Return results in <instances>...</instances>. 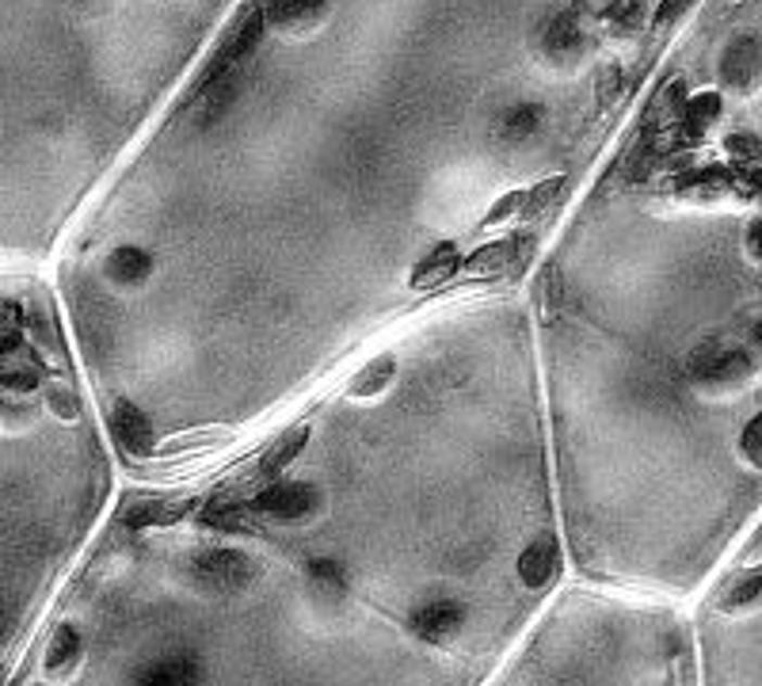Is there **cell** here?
I'll list each match as a JSON object with an SVG mask.
<instances>
[{
  "mask_svg": "<svg viewBox=\"0 0 762 686\" xmlns=\"http://www.w3.org/2000/svg\"><path fill=\"white\" fill-rule=\"evenodd\" d=\"M652 164H656V145H652V138H645L637 145V153L630 156V164H625V180L630 183L645 180L648 172H652Z\"/></svg>",
  "mask_w": 762,
  "mask_h": 686,
  "instance_id": "83f0119b",
  "label": "cell"
},
{
  "mask_svg": "<svg viewBox=\"0 0 762 686\" xmlns=\"http://www.w3.org/2000/svg\"><path fill=\"white\" fill-rule=\"evenodd\" d=\"M50 408H54L62 420H77L80 416V401H77V393H69V390H50Z\"/></svg>",
  "mask_w": 762,
  "mask_h": 686,
  "instance_id": "d6a6232c",
  "label": "cell"
},
{
  "mask_svg": "<svg viewBox=\"0 0 762 686\" xmlns=\"http://www.w3.org/2000/svg\"><path fill=\"white\" fill-rule=\"evenodd\" d=\"M724 149H728L736 161H747V164H762V138L759 134H728L724 138Z\"/></svg>",
  "mask_w": 762,
  "mask_h": 686,
  "instance_id": "484cf974",
  "label": "cell"
},
{
  "mask_svg": "<svg viewBox=\"0 0 762 686\" xmlns=\"http://www.w3.org/2000/svg\"><path fill=\"white\" fill-rule=\"evenodd\" d=\"M393 374H397V359L393 355H378V359H370L351 378V397H373V393H381L393 382Z\"/></svg>",
  "mask_w": 762,
  "mask_h": 686,
  "instance_id": "44dd1931",
  "label": "cell"
},
{
  "mask_svg": "<svg viewBox=\"0 0 762 686\" xmlns=\"http://www.w3.org/2000/svg\"><path fill=\"white\" fill-rule=\"evenodd\" d=\"M69 4H77V9H92V4H103V0H69Z\"/></svg>",
  "mask_w": 762,
  "mask_h": 686,
  "instance_id": "ab89813d",
  "label": "cell"
},
{
  "mask_svg": "<svg viewBox=\"0 0 762 686\" xmlns=\"http://www.w3.org/2000/svg\"><path fill=\"white\" fill-rule=\"evenodd\" d=\"M267 31V9H249L241 20L233 24V31L226 35V42H221V50L211 58V65H206L203 77H214V73H229V69H244V62L252 58V50L259 47V39H264Z\"/></svg>",
  "mask_w": 762,
  "mask_h": 686,
  "instance_id": "277c9868",
  "label": "cell"
},
{
  "mask_svg": "<svg viewBox=\"0 0 762 686\" xmlns=\"http://www.w3.org/2000/svg\"><path fill=\"white\" fill-rule=\"evenodd\" d=\"M107 423H111V435H115V443L123 446L126 454H134V458H145V454L153 450V428H149L145 412H141L138 405H130V401H118V405L111 408Z\"/></svg>",
  "mask_w": 762,
  "mask_h": 686,
  "instance_id": "9c48e42d",
  "label": "cell"
},
{
  "mask_svg": "<svg viewBox=\"0 0 762 686\" xmlns=\"http://www.w3.org/2000/svg\"><path fill=\"white\" fill-rule=\"evenodd\" d=\"M267 27L282 35H302L317 27L328 12V0H267Z\"/></svg>",
  "mask_w": 762,
  "mask_h": 686,
  "instance_id": "8fae6325",
  "label": "cell"
},
{
  "mask_svg": "<svg viewBox=\"0 0 762 686\" xmlns=\"http://www.w3.org/2000/svg\"><path fill=\"white\" fill-rule=\"evenodd\" d=\"M564 188V176H549V180H542L537 188H530V199H526V214H537L545 203H549L557 191Z\"/></svg>",
  "mask_w": 762,
  "mask_h": 686,
  "instance_id": "1f68e13d",
  "label": "cell"
},
{
  "mask_svg": "<svg viewBox=\"0 0 762 686\" xmlns=\"http://www.w3.org/2000/svg\"><path fill=\"white\" fill-rule=\"evenodd\" d=\"M134 686H203V668H199L195 656L187 652L161 656L134 675Z\"/></svg>",
  "mask_w": 762,
  "mask_h": 686,
  "instance_id": "30bf717a",
  "label": "cell"
},
{
  "mask_svg": "<svg viewBox=\"0 0 762 686\" xmlns=\"http://www.w3.org/2000/svg\"><path fill=\"white\" fill-rule=\"evenodd\" d=\"M537 54L549 65L568 69V65L584 62V58L592 54V39H587V31L580 27L576 16H553L549 24L537 31Z\"/></svg>",
  "mask_w": 762,
  "mask_h": 686,
  "instance_id": "3957f363",
  "label": "cell"
},
{
  "mask_svg": "<svg viewBox=\"0 0 762 686\" xmlns=\"http://www.w3.org/2000/svg\"><path fill=\"white\" fill-rule=\"evenodd\" d=\"M716 118H721V96L716 92H701V96H694V100H686V111H683V118H678L683 141L706 138V130Z\"/></svg>",
  "mask_w": 762,
  "mask_h": 686,
  "instance_id": "ac0fdd59",
  "label": "cell"
},
{
  "mask_svg": "<svg viewBox=\"0 0 762 686\" xmlns=\"http://www.w3.org/2000/svg\"><path fill=\"white\" fill-rule=\"evenodd\" d=\"M618 88H622V65H607L599 77V88H595V96H599V103H610L618 96Z\"/></svg>",
  "mask_w": 762,
  "mask_h": 686,
  "instance_id": "836d02e7",
  "label": "cell"
},
{
  "mask_svg": "<svg viewBox=\"0 0 762 686\" xmlns=\"http://www.w3.org/2000/svg\"><path fill=\"white\" fill-rule=\"evenodd\" d=\"M542 123H545L542 103H519V107L507 111L504 123H499V138H504L507 145H526V141L537 138Z\"/></svg>",
  "mask_w": 762,
  "mask_h": 686,
  "instance_id": "e0dca14e",
  "label": "cell"
},
{
  "mask_svg": "<svg viewBox=\"0 0 762 686\" xmlns=\"http://www.w3.org/2000/svg\"><path fill=\"white\" fill-rule=\"evenodd\" d=\"M747 252H751L754 259H762V218H754L751 226H747Z\"/></svg>",
  "mask_w": 762,
  "mask_h": 686,
  "instance_id": "d590c367",
  "label": "cell"
},
{
  "mask_svg": "<svg viewBox=\"0 0 762 686\" xmlns=\"http://www.w3.org/2000/svg\"><path fill=\"white\" fill-rule=\"evenodd\" d=\"M256 561L241 549H203L191 561V576L206 592H241L256 580Z\"/></svg>",
  "mask_w": 762,
  "mask_h": 686,
  "instance_id": "7a4b0ae2",
  "label": "cell"
},
{
  "mask_svg": "<svg viewBox=\"0 0 762 686\" xmlns=\"http://www.w3.org/2000/svg\"><path fill=\"white\" fill-rule=\"evenodd\" d=\"M305 443H309V428H294V431H287V435L279 439V443L271 446V450L259 458V469L256 473L259 477H275V473H282V469L290 466V461L297 458V454L305 450Z\"/></svg>",
  "mask_w": 762,
  "mask_h": 686,
  "instance_id": "ffe728a7",
  "label": "cell"
},
{
  "mask_svg": "<svg viewBox=\"0 0 762 686\" xmlns=\"http://www.w3.org/2000/svg\"><path fill=\"white\" fill-rule=\"evenodd\" d=\"M408 625H412L416 637L428 640V645H446V640L458 637L461 625H466V607L454 599L423 602V607H416L412 614H408Z\"/></svg>",
  "mask_w": 762,
  "mask_h": 686,
  "instance_id": "8992f818",
  "label": "cell"
},
{
  "mask_svg": "<svg viewBox=\"0 0 762 686\" xmlns=\"http://www.w3.org/2000/svg\"><path fill=\"white\" fill-rule=\"evenodd\" d=\"M458 267H461L458 244L443 241V244H435V249H431L428 256H423L420 264L412 267V275H408V287H412V290H435V287H443V282H450L454 275H458Z\"/></svg>",
  "mask_w": 762,
  "mask_h": 686,
  "instance_id": "7c38bea8",
  "label": "cell"
},
{
  "mask_svg": "<svg viewBox=\"0 0 762 686\" xmlns=\"http://www.w3.org/2000/svg\"><path fill=\"white\" fill-rule=\"evenodd\" d=\"M759 599H762V569L732 580V584L716 595V610H744V607H751V602H759Z\"/></svg>",
  "mask_w": 762,
  "mask_h": 686,
  "instance_id": "603a6c76",
  "label": "cell"
},
{
  "mask_svg": "<svg viewBox=\"0 0 762 686\" xmlns=\"http://www.w3.org/2000/svg\"><path fill=\"white\" fill-rule=\"evenodd\" d=\"M618 0H572V9L576 12H592V16H610Z\"/></svg>",
  "mask_w": 762,
  "mask_h": 686,
  "instance_id": "e575fe53",
  "label": "cell"
},
{
  "mask_svg": "<svg viewBox=\"0 0 762 686\" xmlns=\"http://www.w3.org/2000/svg\"><path fill=\"white\" fill-rule=\"evenodd\" d=\"M754 370L751 352L736 347V343H721V340H706L698 343L686 359V374L698 385H736L744 382Z\"/></svg>",
  "mask_w": 762,
  "mask_h": 686,
  "instance_id": "6da1fadb",
  "label": "cell"
},
{
  "mask_svg": "<svg viewBox=\"0 0 762 686\" xmlns=\"http://www.w3.org/2000/svg\"><path fill=\"white\" fill-rule=\"evenodd\" d=\"M744 183L747 188H754L762 195V172H744Z\"/></svg>",
  "mask_w": 762,
  "mask_h": 686,
  "instance_id": "8d00e7d4",
  "label": "cell"
},
{
  "mask_svg": "<svg viewBox=\"0 0 762 686\" xmlns=\"http://www.w3.org/2000/svg\"><path fill=\"white\" fill-rule=\"evenodd\" d=\"M183 507H168V504H156V499H141V504L126 507L123 523L130 531H145V526H156V523H168L172 514H179Z\"/></svg>",
  "mask_w": 762,
  "mask_h": 686,
  "instance_id": "d4e9b609",
  "label": "cell"
},
{
  "mask_svg": "<svg viewBox=\"0 0 762 686\" xmlns=\"http://www.w3.org/2000/svg\"><path fill=\"white\" fill-rule=\"evenodd\" d=\"M153 252L145 249H134V244H126V249H115L107 256V264H103V271H107L111 282H126V287H138V282H145L149 275H153Z\"/></svg>",
  "mask_w": 762,
  "mask_h": 686,
  "instance_id": "5bb4252c",
  "label": "cell"
},
{
  "mask_svg": "<svg viewBox=\"0 0 762 686\" xmlns=\"http://www.w3.org/2000/svg\"><path fill=\"white\" fill-rule=\"evenodd\" d=\"M0 382L9 393H35L42 385V374H39V363L27 359V363H16V359H4V370H0Z\"/></svg>",
  "mask_w": 762,
  "mask_h": 686,
  "instance_id": "cb8c5ba5",
  "label": "cell"
},
{
  "mask_svg": "<svg viewBox=\"0 0 762 686\" xmlns=\"http://www.w3.org/2000/svg\"><path fill=\"white\" fill-rule=\"evenodd\" d=\"M526 199H530V191H511V195H504L488 214H484V226H499V221H507L511 214L526 211Z\"/></svg>",
  "mask_w": 762,
  "mask_h": 686,
  "instance_id": "f546056e",
  "label": "cell"
},
{
  "mask_svg": "<svg viewBox=\"0 0 762 686\" xmlns=\"http://www.w3.org/2000/svg\"><path fill=\"white\" fill-rule=\"evenodd\" d=\"M530 237H507V241H492V244H481V249L473 252V256L461 264V271L473 275V279H481V275H504V271H515V264H519L522 256L530 252Z\"/></svg>",
  "mask_w": 762,
  "mask_h": 686,
  "instance_id": "ba28073f",
  "label": "cell"
},
{
  "mask_svg": "<svg viewBox=\"0 0 762 686\" xmlns=\"http://www.w3.org/2000/svg\"><path fill=\"white\" fill-rule=\"evenodd\" d=\"M305 576H309V584H313V592H317V599H325V602L347 599V587H351L347 564L335 561V557H317V561H309Z\"/></svg>",
  "mask_w": 762,
  "mask_h": 686,
  "instance_id": "9a60e30c",
  "label": "cell"
},
{
  "mask_svg": "<svg viewBox=\"0 0 762 686\" xmlns=\"http://www.w3.org/2000/svg\"><path fill=\"white\" fill-rule=\"evenodd\" d=\"M751 343H754V347H759V352H762V320H759V325L751 328Z\"/></svg>",
  "mask_w": 762,
  "mask_h": 686,
  "instance_id": "f35d334b",
  "label": "cell"
},
{
  "mask_svg": "<svg viewBox=\"0 0 762 686\" xmlns=\"http://www.w3.org/2000/svg\"><path fill=\"white\" fill-rule=\"evenodd\" d=\"M317 507H320L317 484H305V481L267 484V488L256 496V511H259V514H271V519H282V523H294V519H309V514L317 511Z\"/></svg>",
  "mask_w": 762,
  "mask_h": 686,
  "instance_id": "5b68a950",
  "label": "cell"
},
{
  "mask_svg": "<svg viewBox=\"0 0 762 686\" xmlns=\"http://www.w3.org/2000/svg\"><path fill=\"white\" fill-rule=\"evenodd\" d=\"M199 523L211 526V531H249V507L241 504V499H226V496H214L211 504L203 507V514H199Z\"/></svg>",
  "mask_w": 762,
  "mask_h": 686,
  "instance_id": "d6986e66",
  "label": "cell"
},
{
  "mask_svg": "<svg viewBox=\"0 0 762 686\" xmlns=\"http://www.w3.org/2000/svg\"><path fill=\"white\" fill-rule=\"evenodd\" d=\"M759 554H762V531L754 534V538L747 542V549H744V557H759Z\"/></svg>",
  "mask_w": 762,
  "mask_h": 686,
  "instance_id": "74e56055",
  "label": "cell"
},
{
  "mask_svg": "<svg viewBox=\"0 0 762 686\" xmlns=\"http://www.w3.org/2000/svg\"><path fill=\"white\" fill-rule=\"evenodd\" d=\"M640 16H645V0H618L614 9H610V24H614L618 31L640 27Z\"/></svg>",
  "mask_w": 762,
  "mask_h": 686,
  "instance_id": "f1b7e54d",
  "label": "cell"
},
{
  "mask_svg": "<svg viewBox=\"0 0 762 686\" xmlns=\"http://www.w3.org/2000/svg\"><path fill=\"white\" fill-rule=\"evenodd\" d=\"M690 4H694V0H660V9H656V16H652V31L663 35L668 27H675L678 20L686 16Z\"/></svg>",
  "mask_w": 762,
  "mask_h": 686,
  "instance_id": "4dcf8cb0",
  "label": "cell"
},
{
  "mask_svg": "<svg viewBox=\"0 0 762 686\" xmlns=\"http://www.w3.org/2000/svg\"><path fill=\"white\" fill-rule=\"evenodd\" d=\"M721 80L732 92H751L762 80V42L754 35H736L721 54Z\"/></svg>",
  "mask_w": 762,
  "mask_h": 686,
  "instance_id": "52a82bcc",
  "label": "cell"
},
{
  "mask_svg": "<svg viewBox=\"0 0 762 686\" xmlns=\"http://www.w3.org/2000/svg\"><path fill=\"white\" fill-rule=\"evenodd\" d=\"M683 111H686V88H683V80H671V85H663L660 92H656L652 107L645 111V138H656L663 126L683 118Z\"/></svg>",
  "mask_w": 762,
  "mask_h": 686,
  "instance_id": "2e32d148",
  "label": "cell"
},
{
  "mask_svg": "<svg viewBox=\"0 0 762 686\" xmlns=\"http://www.w3.org/2000/svg\"><path fill=\"white\" fill-rule=\"evenodd\" d=\"M557 557H560V549H557V542H553V538L530 542V546L522 549V557H519V580L530 587V592H542V587L557 576Z\"/></svg>",
  "mask_w": 762,
  "mask_h": 686,
  "instance_id": "4fadbf2b",
  "label": "cell"
},
{
  "mask_svg": "<svg viewBox=\"0 0 762 686\" xmlns=\"http://www.w3.org/2000/svg\"><path fill=\"white\" fill-rule=\"evenodd\" d=\"M77 656H80V633L73 630V625H62L47 648V675H65V671H73Z\"/></svg>",
  "mask_w": 762,
  "mask_h": 686,
  "instance_id": "7402d4cb",
  "label": "cell"
},
{
  "mask_svg": "<svg viewBox=\"0 0 762 686\" xmlns=\"http://www.w3.org/2000/svg\"><path fill=\"white\" fill-rule=\"evenodd\" d=\"M739 454H744L754 469H762V412L747 420L744 435H739Z\"/></svg>",
  "mask_w": 762,
  "mask_h": 686,
  "instance_id": "4316f807",
  "label": "cell"
}]
</instances>
